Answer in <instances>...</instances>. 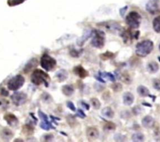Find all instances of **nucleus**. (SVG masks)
Instances as JSON below:
<instances>
[{
    "instance_id": "31",
    "label": "nucleus",
    "mask_w": 160,
    "mask_h": 142,
    "mask_svg": "<svg viewBox=\"0 0 160 142\" xmlns=\"http://www.w3.org/2000/svg\"><path fill=\"white\" fill-rule=\"evenodd\" d=\"M67 107L69 108L70 109L72 110V111H76V108H75V106L73 105V103L72 102V101H67Z\"/></svg>"
},
{
    "instance_id": "14",
    "label": "nucleus",
    "mask_w": 160,
    "mask_h": 142,
    "mask_svg": "<svg viewBox=\"0 0 160 142\" xmlns=\"http://www.w3.org/2000/svg\"><path fill=\"white\" fill-rule=\"evenodd\" d=\"M141 124L143 126L146 128H151L154 126L155 120L154 119L150 116H146L143 118L141 121Z\"/></svg>"
},
{
    "instance_id": "34",
    "label": "nucleus",
    "mask_w": 160,
    "mask_h": 142,
    "mask_svg": "<svg viewBox=\"0 0 160 142\" xmlns=\"http://www.w3.org/2000/svg\"><path fill=\"white\" fill-rule=\"evenodd\" d=\"M95 77L96 78V79L98 80V81H99V82H101V83H105V81H104L103 79H102V77H101V74H100V73H99V75H95Z\"/></svg>"
},
{
    "instance_id": "37",
    "label": "nucleus",
    "mask_w": 160,
    "mask_h": 142,
    "mask_svg": "<svg viewBox=\"0 0 160 142\" xmlns=\"http://www.w3.org/2000/svg\"><path fill=\"white\" fill-rule=\"evenodd\" d=\"M127 6H125L124 8H122L121 10H120V15H121V16H124V14H125V12L127 11Z\"/></svg>"
},
{
    "instance_id": "23",
    "label": "nucleus",
    "mask_w": 160,
    "mask_h": 142,
    "mask_svg": "<svg viewBox=\"0 0 160 142\" xmlns=\"http://www.w3.org/2000/svg\"><path fill=\"white\" fill-rule=\"evenodd\" d=\"M152 24H153V28H154L155 31L157 33H160V16H158L154 19Z\"/></svg>"
},
{
    "instance_id": "16",
    "label": "nucleus",
    "mask_w": 160,
    "mask_h": 142,
    "mask_svg": "<svg viewBox=\"0 0 160 142\" xmlns=\"http://www.w3.org/2000/svg\"><path fill=\"white\" fill-rule=\"evenodd\" d=\"M0 134H1V137H2V139H4L6 141H10V139H11L13 137V132L8 128H3Z\"/></svg>"
},
{
    "instance_id": "19",
    "label": "nucleus",
    "mask_w": 160,
    "mask_h": 142,
    "mask_svg": "<svg viewBox=\"0 0 160 142\" xmlns=\"http://www.w3.org/2000/svg\"><path fill=\"white\" fill-rule=\"evenodd\" d=\"M101 114H102V116H105L106 118H109V119H112L114 116L113 110L110 107L104 108L103 109L101 110Z\"/></svg>"
},
{
    "instance_id": "6",
    "label": "nucleus",
    "mask_w": 160,
    "mask_h": 142,
    "mask_svg": "<svg viewBox=\"0 0 160 142\" xmlns=\"http://www.w3.org/2000/svg\"><path fill=\"white\" fill-rule=\"evenodd\" d=\"M24 77L21 75H16L9 81L7 87L11 91H16L20 89L24 84Z\"/></svg>"
},
{
    "instance_id": "21",
    "label": "nucleus",
    "mask_w": 160,
    "mask_h": 142,
    "mask_svg": "<svg viewBox=\"0 0 160 142\" xmlns=\"http://www.w3.org/2000/svg\"><path fill=\"white\" fill-rule=\"evenodd\" d=\"M147 68H148V70L149 71L150 73H156V72L159 70V65L157 63H155V62H152V63H148Z\"/></svg>"
},
{
    "instance_id": "3",
    "label": "nucleus",
    "mask_w": 160,
    "mask_h": 142,
    "mask_svg": "<svg viewBox=\"0 0 160 142\" xmlns=\"http://www.w3.org/2000/svg\"><path fill=\"white\" fill-rule=\"evenodd\" d=\"M141 16L137 12H130L126 17V23L132 29L138 28L141 24Z\"/></svg>"
},
{
    "instance_id": "24",
    "label": "nucleus",
    "mask_w": 160,
    "mask_h": 142,
    "mask_svg": "<svg viewBox=\"0 0 160 142\" xmlns=\"http://www.w3.org/2000/svg\"><path fill=\"white\" fill-rule=\"evenodd\" d=\"M35 65H37V59H32L24 67V72L25 73H27L30 70H31V68L34 67H35Z\"/></svg>"
},
{
    "instance_id": "10",
    "label": "nucleus",
    "mask_w": 160,
    "mask_h": 142,
    "mask_svg": "<svg viewBox=\"0 0 160 142\" xmlns=\"http://www.w3.org/2000/svg\"><path fill=\"white\" fill-rule=\"evenodd\" d=\"M39 115L40 116V118L41 119L42 122L41 124V128L45 130H49L51 129H55V127L52 125L50 122L48 120V116L45 115L43 112H41V110L39 111Z\"/></svg>"
},
{
    "instance_id": "26",
    "label": "nucleus",
    "mask_w": 160,
    "mask_h": 142,
    "mask_svg": "<svg viewBox=\"0 0 160 142\" xmlns=\"http://www.w3.org/2000/svg\"><path fill=\"white\" fill-rule=\"evenodd\" d=\"M100 74H101L102 78H106V79L112 81V82H114V81H115V77H114L112 73L105 72V73H100Z\"/></svg>"
},
{
    "instance_id": "18",
    "label": "nucleus",
    "mask_w": 160,
    "mask_h": 142,
    "mask_svg": "<svg viewBox=\"0 0 160 142\" xmlns=\"http://www.w3.org/2000/svg\"><path fill=\"white\" fill-rule=\"evenodd\" d=\"M138 93L141 97H147V96L152 97L149 94V91H148V88L143 85H140L138 87Z\"/></svg>"
},
{
    "instance_id": "25",
    "label": "nucleus",
    "mask_w": 160,
    "mask_h": 142,
    "mask_svg": "<svg viewBox=\"0 0 160 142\" xmlns=\"http://www.w3.org/2000/svg\"><path fill=\"white\" fill-rule=\"evenodd\" d=\"M144 137L141 133H136L132 136V141H144Z\"/></svg>"
},
{
    "instance_id": "15",
    "label": "nucleus",
    "mask_w": 160,
    "mask_h": 142,
    "mask_svg": "<svg viewBox=\"0 0 160 142\" xmlns=\"http://www.w3.org/2000/svg\"><path fill=\"white\" fill-rule=\"evenodd\" d=\"M73 71L76 75H77L81 78H84L88 75V73L81 66H77V67H74Z\"/></svg>"
},
{
    "instance_id": "12",
    "label": "nucleus",
    "mask_w": 160,
    "mask_h": 142,
    "mask_svg": "<svg viewBox=\"0 0 160 142\" xmlns=\"http://www.w3.org/2000/svg\"><path fill=\"white\" fill-rule=\"evenodd\" d=\"M87 136L89 140H96L99 136V130L95 127H89L87 130Z\"/></svg>"
},
{
    "instance_id": "9",
    "label": "nucleus",
    "mask_w": 160,
    "mask_h": 142,
    "mask_svg": "<svg viewBox=\"0 0 160 142\" xmlns=\"http://www.w3.org/2000/svg\"><path fill=\"white\" fill-rule=\"evenodd\" d=\"M146 10L151 14H156L160 11L159 0H149L146 4Z\"/></svg>"
},
{
    "instance_id": "32",
    "label": "nucleus",
    "mask_w": 160,
    "mask_h": 142,
    "mask_svg": "<svg viewBox=\"0 0 160 142\" xmlns=\"http://www.w3.org/2000/svg\"><path fill=\"white\" fill-rule=\"evenodd\" d=\"M114 138H115V141H125V139H124L125 137H124L121 134H116V135H115Z\"/></svg>"
},
{
    "instance_id": "28",
    "label": "nucleus",
    "mask_w": 160,
    "mask_h": 142,
    "mask_svg": "<svg viewBox=\"0 0 160 142\" xmlns=\"http://www.w3.org/2000/svg\"><path fill=\"white\" fill-rule=\"evenodd\" d=\"M116 129V125L113 123H109L106 124L105 126H104V130H114Z\"/></svg>"
},
{
    "instance_id": "7",
    "label": "nucleus",
    "mask_w": 160,
    "mask_h": 142,
    "mask_svg": "<svg viewBox=\"0 0 160 142\" xmlns=\"http://www.w3.org/2000/svg\"><path fill=\"white\" fill-rule=\"evenodd\" d=\"M98 26H101L105 29L108 31L112 33L119 32L121 30V26L118 23L114 21H107V22L100 23L98 24Z\"/></svg>"
},
{
    "instance_id": "1",
    "label": "nucleus",
    "mask_w": 160,
    "mask_h": 142,
    "mask_svg": "<svg viewBox=\"0 0 160 142\" xmlns=\"http://www.w3.org/2000/svg\"><path fill=\"white\" fill-rule=\"evenodd\" d=\"M154 45L150 40H144L136 45V54L140 57H145L152 53Z\"/></svg>"
},
{
    "instance_id": "40",
    "label": "nucleus",
    "mask_w": 160,
    "mask_h": 142,
    "mask_svg": "<svg viewBox=\"0 0 160 142\" xmlns=\"http://www.w3.org/2000/svg\"><path fill=\"white\" fill-rule=\"evenodd\" d=\"M158 58H159V61H160V57H158Z\"/></svg>"
},
{
    "instance_id": "22",
    "label": "nucleus",
    "mask_w": 160,
    "mask_h": 142,
    "mask_svg": "<svg viewBox=\"0 0 160 142\" xmlns=\"http://www.w3.org/2000/svg\"><path fill=\"white\" fill-rule=\"evenodd\" d=\"M92 34H93V33H92V30H91V31H88V30H87V31H86V32L84 34L83 37H82L81 38H80V40L77 41V44L80 45H83L84 42L85 41H87V38L92 35Z\"/></svg>"
},
{
    "instance_id": "13",
    "label": "nucleus",
    "mask_w": 160,
    "mask_h": 142,
    "mask_svg": "<svg viewBox=\"0 0 160 142\" xmlns=\"http://www.w3.org/2000/svg\"><path fill=\"white\" fill-rule=\"evenodd\" d=\"M134 97L130 92H125L123 96V101L124 104L126 106H131L134 102Z\"/></svg>"
},
{
    "instance_id": "5",
    "label": "nucleus",
    "mask_w": 160,
    "mask_h": 142,
    "mask_svg": "<svg viewBox=\"0 0 160 142\" xmlns=\"http://www.w3.org/2000/svg\"><path fill=\"white\" fill-rule=\"evenodd\" d=\"M41 66L45 70L51 71L56 66V61L48 54H44L41 58Z\"/></svg>"
},
{
    "instance_id": "20",
    "label": "nucleus",
    "mask_w": 160,
    "mask_h": 142,
    "mask_svg": "<svg viewBox=\"0 0 160 142\" xmlns=\"http://www.w3.org/2000/svg\"><path fill=\"white\" fill-rule=\"evenodd\" d=\"M56 76L59 81H64L68 77V73L65 70H60L57 72Z\"/></svg>"
},
{
    "instance_id": "4",
    "label": "nucleus",
    "mask_w": 160,
    "mask_h": 142,
    "mask_svg": "<svg viewBox=\"0 0 160 142\" xmlns=\"http://www.w3.org/2000/svg\"><path fill=\"white\" fill-rule=\"evenodd\" d=\"M94 38L91 41V45L96 49H101L105 45V33L98 30H92Z\"/></svg>"
},
{
    "instance_id": "38",
    "label": "nucleus",
    "mask_w": 160,
    "mask_h": 142,
    "mask_svg": "<svg viewBox=\"0 0 160 142\" xmlns=\"http://www.w3.org/2000/svg\"><path fill=\"white\" fill-rule=\"evenodd\" d=\"M81 105L84 107V109H86L87 110H89V109H90L89 106H88L87 103H85L84 101H81Z\"/></svg>"
},
{
    "instance_id": "11",
    "label": "nucleus",
    "mask_w": 160,
    "mask_h": 142,
    "mask_svg": "<svg viewBox=\"0 0 160 142\" xmlns=\"http://www.w3.org/2000/svg\"><path fill=\"white\" fill-rule=\"evenodd\" d=\"M4 120L11 126H16L18 124V119L13 113H7L4 116Z\"/></svg>"
},
{
    "instance_id": "8",
    "label": "nucleus",
    "mask_w": 160,
    "mask_h": 142,
    "mask_svg": "<svg viewBox=\"0 0 160 142\" xmlns=\"http://www.w3.org/2000/svg\"><path fill=\"white\" fill-rule=\"evenodd\" d=\"M27 98V96L26 94L24 93V92H20V91L15 92L11 96L13 103L14 104L15 106H21L24 103H25Z\"/></svg>"
},
{
    "instance_id": "17",
    "label": "nucleus",
    "mask_w": 160,
    "mask_h": 142,
    "mask_svg": "<svg viewBox=\"0 0 160 142\" xmlns=\"http://www.w3.org/2000/svg\"><path fill=\"white\" fill-rule=\"evenodd\" d=\"M62 92L66 96H71L74 92V89H73V87L72 85L66 84V85H63L62 87Z\"/></svg>"
},
{
    "instance_id": "27",
    "label": "nucleus",
    "mask_w": 160,
    "mask_h": 142,
    "mask_svg": "<svg viewBox=\"0 0 160 142\" xmlns=\"http://www.w3.org/2000/svg\"><path fill=\"white\" fill-rule=\"evenodd\" d=\"M91 104H92V106L95 108V109H99L100 106H101V103H100L99 100L98 99V98H91Z\"/></svg>"
},
{
    "instance_id": "33",
    "label": "nucleus",
    "mask_w": 160,
    "mask_h": 142,
    "mask_svg": "<svg viewBox=\"0 0 160 142\" xmlns=\"http://www.w3.org/2000/svg\"><path fill=\"white\" fill-rule=\"evenodd\" d=\"M113 89L115 91H119L122 89V86L120 84H115L113 85Z\"/></svg>"
},
{
    "instance_id": "29",
    "label": "nucleus",
    "mask_w": 160,
    "mask_h": 142,
    "mask_svg": "<svg viewBox=\"0 0 160 142\" xmlns=\"http://www.w3.org/2000/svg\"><path fill=\"white\" fill-rule=\"evenodd\" d=\"M153 87H154L157 91H160V80L155 79L154 81H153Z\"/></svg>"
},
{
    "instance_id": "30",
    "label": "nucleus",
    "mask_w": 160,
    "mask_h": 142,
    "mask_svg": "<svg viewBox=\"0 0 160 142\" xmlns=\"http://www.w3.org/2000/svg\"><path fill=\"white\" fill-rule=\"evenodd\" d=\"M25 0H11L10 5V6H16V5L21 4L22 2H24Z\"/></svg>"
},
{
    "instance_id": "36",
    "label": "nucleus",
    "mask_w": 160,
    "mask_h": 142,
    "mask_svg": "<svg viewBox=\"0 0 160 142\" xmlns=\"http://www.w3.org/2000/svg\"><path fill=\"white\" fill-rule=\"evenodd\" d=\"M1 95L3 96H8L9 92L5 88H1Z\"/></svg>"
},
{
    "instance_id": "41",
    "label": "nucleus",
    "mask_w": 160,
    "mask_h": 142,
    "mask_svg": "<svg viewBox=\"0 0 160 142\" xmlns=\"http://www.w3.org/2000/svg\"><path fill=\"white\" fill-rule=\"evenodd\" d=\"M159 50H160V45H159Z\"/></svg>"
},
{
    "instance_id": "39",
    "label": "nucleus",
    "mask_w": 160,
    "mask_h": 142,
    "mask_svg": "<svg viewBox=\"0 0 160 142\" xmlns=\"http://www.w3.org/2000/svg\"><path fill=\"white\" fill-rule=\"evenodd\" d=\"M50 138H53V135H51L50 134V135H47V136H45V138H47L45 141H50V139H49Z\"/></svg>"
},
{
    "instance_id": "35",
    "label": "nucleus",
    "mask_w": 160,
    "mask_h": 142,
    "mask_svg": "<svg viewBox=\"0 0 160 142\" xmlns=\"http://www.w3.org/2000/svg\"><path fill=\"white\" fill-rule=\"evenodd\" d=\"M77 116H80L81 118H84L85 116H86V115H85L84 112L82 110L79 109L78 111H77Z\"/></svg>"
},
{
    "instance_id": "2",
    "label": "nucleus",
    "mask_w": 160,
    "mask_h": 142,
    "mask_svg": "<svg viewBox=\"0 0 160 142\" xmlns=\"http://www.w3.org/2000/svg\"><path fill=\"white\" fill-rule=\"evenodd\" d=\"M48 79H49V75L41 70H35L30 77V81L35 85H40L41 84H44L46 87H48L49 86Z\"/></svg>"
}]
</instances>
